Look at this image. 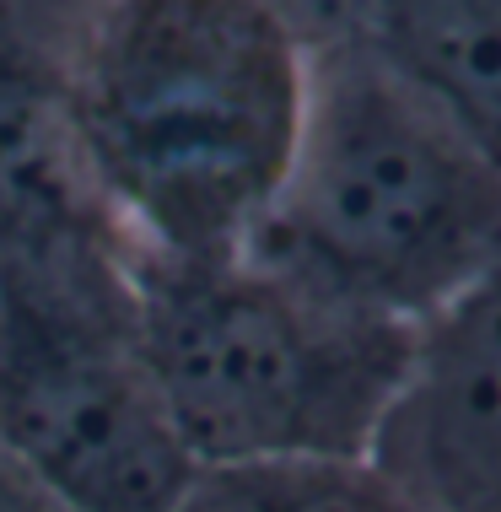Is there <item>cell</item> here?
I'll list each match as a JSON object with an SVG mask.
<instances>
[{
    "label": "cell",
    "instance_id": "cell-7",
    "mask_svg": "<svg viewBox=\"0 0 501 512\" xmlns=\"http://www.w3.org/2000/svg\"><path fill=\"white\" fill-rule=\"evenodd\" d=\"M351 44L475 141L501 124V0H367Z\"/></svg>",
    "mask_w": 501,
    "mask_h": 512
},
{
    "label": "cell",
    "instance_id": "cell-4",
    "mask_svg": "<svg viewBox=\"0 0 501 512\" xmlns=\"http://www.w3.org/2000/svg\"><path fill=\"white\" fill-rule=\"evenodd\" d=\"M0 448L76 512H178V442L135 318V243L0 248Z\"/></svg>",
    "mask_w": 501,
    "mask_h": 512
},
{
    "label": "cell",
    "instance_id": "cell-3",
    "mask_svg": "<svg viewBox=\"0 0 501 512\" xmlns=\"http://www.w3.org/2000/svg\"><path fill=\"white\" fill-rule=\"evenodd\" d=\"M135 318L200 475L367 453L415 345V324L329 302L243 248H135Z\"/></svg>",
    "mask_w": 501,
    "mask_h": 512
},
{
    "label": "cell",
    "instance_id": "cell-5",
    "mask_svg": "<svg viewBox=\"0 0 501 512\" xmlns=\"http://www.w3.org/2000/svg\"><path fill=\"white\" fill-rule=\"evenodd\" d=\"M496 275L415 324L405 378L367 459L415 512H501V308Z\"/></svg>",
    "mask_w": 501,
    "mask_h": 512
},
{
    "label": "cell",
    "instance_id": "cell-10",
    "mask_svg": "<svg viewBox=\"0 0 501 512\" xmlns=\"http://www.w3.org/2000/svg\"><path fill=\"white\" fill-rule=\"evenodd\" d=\"M178 512H238V507H232V496L221 491L211 475H200V480H194V491L178 502Z\"/></svg>",
    "mask_w": 501,
    "mask_h": 512
},
{
    "label": "cell",
    "instance_id": "cell-1",
    "mask_svg": "<svg viewBox=\"0 0 501 512\" xmlns=\"http://www.w3.org/2000/svg\"><path fill=\"white\" fill-rule=\"evenodd\" d=\"M308 98V49L248 0H97L71 103L97 195L135 248L248 243Z\"/></svg>",
    "mask_w": 501,
    "mask_h": 512
},
{
    "label": "cell",
    "instance_id": "cell-8",
    "mask_svg": "<svg viewBox=\"0 0 501 512\" xmlns=\"http://www.w3.org/2000/svg\"><path fill=\"white\" fill-rule=\"evenodd\" d=\"M248 6H259L275 27H286L308 54L351 44L367 17V0H248Z\"/></svg>",
    "mask_w": 501,
    "mask_h": 512
},
{
    "label": "cell",
    "instance_id": "cell-2",
    "mask_svg": "<svg viewBox=\"0 0 501 512\" xmlns=\"http://www.w3.org/2000/svg\"><path fill=\"white\" fill-rule=\"evenodd\" d=\"M243 254L329 302L421 324L496 275L501 157L356 44L318 49Z\"/></svg>",
    "mask_w": 501,
    "mask_h": 512
},
{
    "label": "cell",
    "instance_id": "cell-9",
    "mask_svg": "<svg viewBox=\"0 0 501 512\" xmlns=\"http://www.w3.org/2000/svg\"><path fill=\"white\" fill-rule=\"evenodd\" d=\"M0 512H76L65 496H54L33 469H22L0 448Z\"/></svg>",
    "mask_w": 501,
    "mask_h": 512
},
{
    "label": "cell",
    "instance_id": "cell-6",
    "mask_svg": "<svg viewBox=\"0 0 501 512\" xmlns=\"http://www.w3.org/2000/svg\"><path fill=\"white\" fill-rule=\"evenodd\" d=\"M92 6L97 0H0V248L130 238L97 195L71 103Z\"/></svg>",
    "mask_w": 501,
    "mask_h": 512
}]
</instances>
